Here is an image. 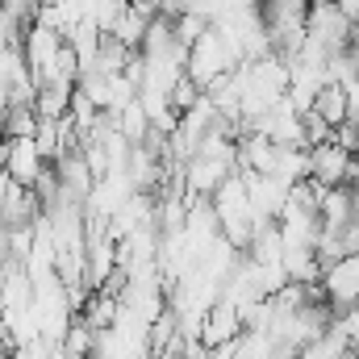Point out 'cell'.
Segmentation results:
<instances>
[{"mask_svg":"<svg viewBox=\"0 0 359 359\" xmlns=\"http://www.w3.org/2000/svg\"><path fill=\"white\" fill-rule=\"evenodd\" d=\"M247 59L234 50V42L217 29V25H209L192 46H188V76L201 84V88H213L217 80H226L230 72H238Z\"/></svg>","mask_w":359,"mask_h":359,"instance_id":"1","label":"cell"},{"mask_svg":"<svg viewBox=\"0 0 359 359\" xmlns=\"http://www.w3.org/2000/svg\"><path fill=\"white\" fill-rule=\"evenodd\" d=\"M305 29H309V38L322 42L330 55H339V50L351 46L355 17H351L339 0H309V8H305Z\"/></svg>","mask_w":359,"mask_h":359,"instance_id":"2","label":"cell"},{"mask_svg":"<svg viewBox=\"0 0 359 359\" xmlns=\"http://www.w3.org/2000/svg\"><path fill=\"white\" fill-rule=\"evenodd\" d=\"M351 172H355V151L343 147L339 138H326V142L309 147V180H318L322 188L351 184Z\"/></svg>","mask_w":359,"mask_h":359,"instance_id":"3","label":"cell"},{"mask_svg":"<svg viewBox=\"0 0 359 359\" xmlns=\"http://www.w3.org/2000/svg\"><path fill=\"white\" fill-rule=\"evenodd\" d=\"M0 163H4L8 176L17 180V184H25V188H34V184L42 180V172L50 168L34 138H4V147H0Z\"/></svg>","mask_w":359,"mask_h":359,"instance_id":"4","label":"cell"},{"mask_svg":"<svg viewBox=\"0 0 359 359\" xmlns=\"http://www.w3.org/2000/svg\"><path fill=\"white\" fill-rule=\"evenodd\" d=\"M322 288H326V301H330L339 313H347L351 305H359V251L334 259V264H326Z\"/></svg>","mask_w":359,"mask_h":359,"instance_id":"5","label":"cell"},{"mask_svg":"<svg viewBox=\"0 0 359 359\" xmlns=\"http://www.w3.org/2000/svg\"><path fill=\"white\" fill-rule=\"evenodd\" d=\"M243 330H247V326H243V313H238V305H230V301H217V305L201 318V343H205V347L234 343Z\"/></svg>","mask_w":359,"mask_h":359,"instance_id":"6","label":"cell"},{"mask_svg":"<svg viewBox=\"0 0 359 359\" xmlns=\"http://www.w3.org/2000/svg\"><path fill=\"white\" fill-rule=\"evenodd\" d=\"M313 109H318V113H322V117H326L334 130H339V126L351 117V100H347V88H343L339 80L322 84V88H318V96H313Z\"/></svg>","mask_w":359,"mask_h":359,"instance_id":"7","label":"cell"},{"mask_svg":"<svg viewBox=\"0 0 359 359\" xmlns=\"http://www.w3.org/2000/svg\"><path fill=\"white\" fill-rule=\"evenodd\" d=\"M38 130V109L34 104H4L0 113V134L4 138H34Z\"/></svg>","mask_w":359,"mask_h":359,"instance_id":"8","label":"cell"},{"mask_svg":"<svg viewBox=\"0 0 359 359\" xmlns=\"http://www.w3.org/2000/svg\"><path fill=\"white\" fill-rule=\"evenodd\" d=\"M92 351H96V330L84 318H76L72 330L63 334V359H92Z\"/></svg>","mask_w":359,"mask_h":359,"instance_id":"9","label":"cell"},{"mask_svg":"<svg viewBox=\"0 0 359 359\" xmlns=\"http://www.w3.org/2000/svg\"><path fill=\"white\" fill-rule=\"evenodd\" d=\"M8 264H13V247H8V230L0 226V271L8 268Z\"/></svg>","mask_w":359,"mask_h":359,"instance_id":"10","label":"cell"}]
</instances>
